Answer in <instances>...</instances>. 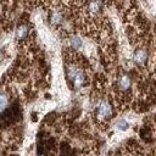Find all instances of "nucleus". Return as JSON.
Segmentation results:
<instances>
[{
    "mask_svg": "<svg viewBox=\"0 0 156 156\" xmlns=\"http://www.w3.org/2000/svg\"><path fill=\"white\" fill-rule=\"evenodd\" d=\"M128 127H129V124L124 119H121V121L117 122V128L121 129V130H126V129H128Z\"/></svg>",
    "mask_w": 156,
    "mask_h": 156,
    "instance_id": "6e6552de",
    "label": "nucleus"
},
{
    "mask_svg": "<svg viewBox=\"0 0 156 156\" xmlns=\"http://www.w3.org/2000/svg\"><path fill=\"white\" fill-rule=\"evenodd\" d=\"M147 60V52L145 49H138L135 50L134 52V61L138 63V65H145Z\"/></svg>",
    "mask_w": 156,
    "mask_h": 156,
    "instance_id": "39448f33",
    "label": "nucleus"
},
{
    "mask_svg": "<svg viewBox=\"0 0 156 156\" xmlns=\"http://www.w3.org/2000/svg\"><path fill=\"white\" fill-rule=\"evenodd\" d=\"M29 35V26L26 24V23H22L17 27V30H16V38L18 41H23L28 38Z\"/></svg>",
    "mask_w": 156,
    "mask_h": 156,
    "instance_id": "20e7f679",
    "label": "nucleus"
},
{
    "mask_svg": "<svg viewBox=\"0 0 156 156\" xmlns=\"http://www.w3.org/2000/svg\"><path fill=\"white\" fill-rule=\"evenodd\" d=\"M40 156H44V155H40Z\"/></svg>",
    "mask_w": 156,
    "mask_h": 156,
    "instance_id": "1a4fd4ad",
    "label": "nucleus"
},
{
    "mask_svg": "<svg viewBox=\"0 0 156 156\" xmlns=\"http://www.w3.org/2000/svg\"><path fill=\"white\" fill-rule=\"evenodd\" d=\"M71 45H72L74 49H78V48H80V45H82V40H80L78 37H72V38H71Z\"/></svg>",
    "mask_w": 156,
    "mask_h": 156,
    "instance_id": "0eeeda50",
    "label": "nucleus"
},
{
    "mask_svg": "<svg viewBox=\"0 0 156 156\" xmlns=\"http://www.w3.org/2000/svg\"><path fill=\"white\" fill-rule=\"evenodd\" d=\"M111 116H112V106H111V104L108 101H106V100L101 101L99 104L98 108H96V118L99 121L104 122V121L110 119Z\"/></svg>",
    "mask_w": 156,
    "mask_h": 156,
    "instance_id": "f03ea898",
    "label": "nucleus"
},
{
    "mask_svg": "<svg viewBox=\"0 0 156 156\" xmlns=\"http://www.w3.org/2000/svg\"><path fill=\"white\" fill-rule=\"evenodd\" d=\"M67 77L69 79V82L73 84L74 89H80L82 87H84L85 82H87V74L84 72V69L79 66H77L76 63H69L67 67Z\"/></svg>",
    "mask_w": 156,
    "mask_h": 156,
    "instance_id": "f257e3e1",
    "label": "nucleus"
},
{
    "mask_svg": "<svg viewBox=\"0 0 156 156\" xmlns=\"http://www.w3.org/2000/svg\"><path fill=\"white\" fill-rule=\"evenodd\" d=\"M132 88V80L128 74H121L117 79V89L121 94H127L130 91Z\"/></svg>",
    "mask_w": 156,
    "mask_h": 156,
    "instance_id": "7ed1b4c3",
    "label": "nucleus"
},
{
    "mask_svg": "<svg viewBox=\"0 0 156 156\" xmlns=\"http://www.w3.org/2000/svg\"><path fill=\"white\" fill-rule=\"evenodd\" d=\"M9 104H10L9 95H7L5 91H1V93H0V113H4V112L7 110Z\"/></svg>",
    "mask_w": 156,
    "mask_h": 156,
    "instance_id": "423d86ee",
    "label": "nucleus"
}]
</instances>
